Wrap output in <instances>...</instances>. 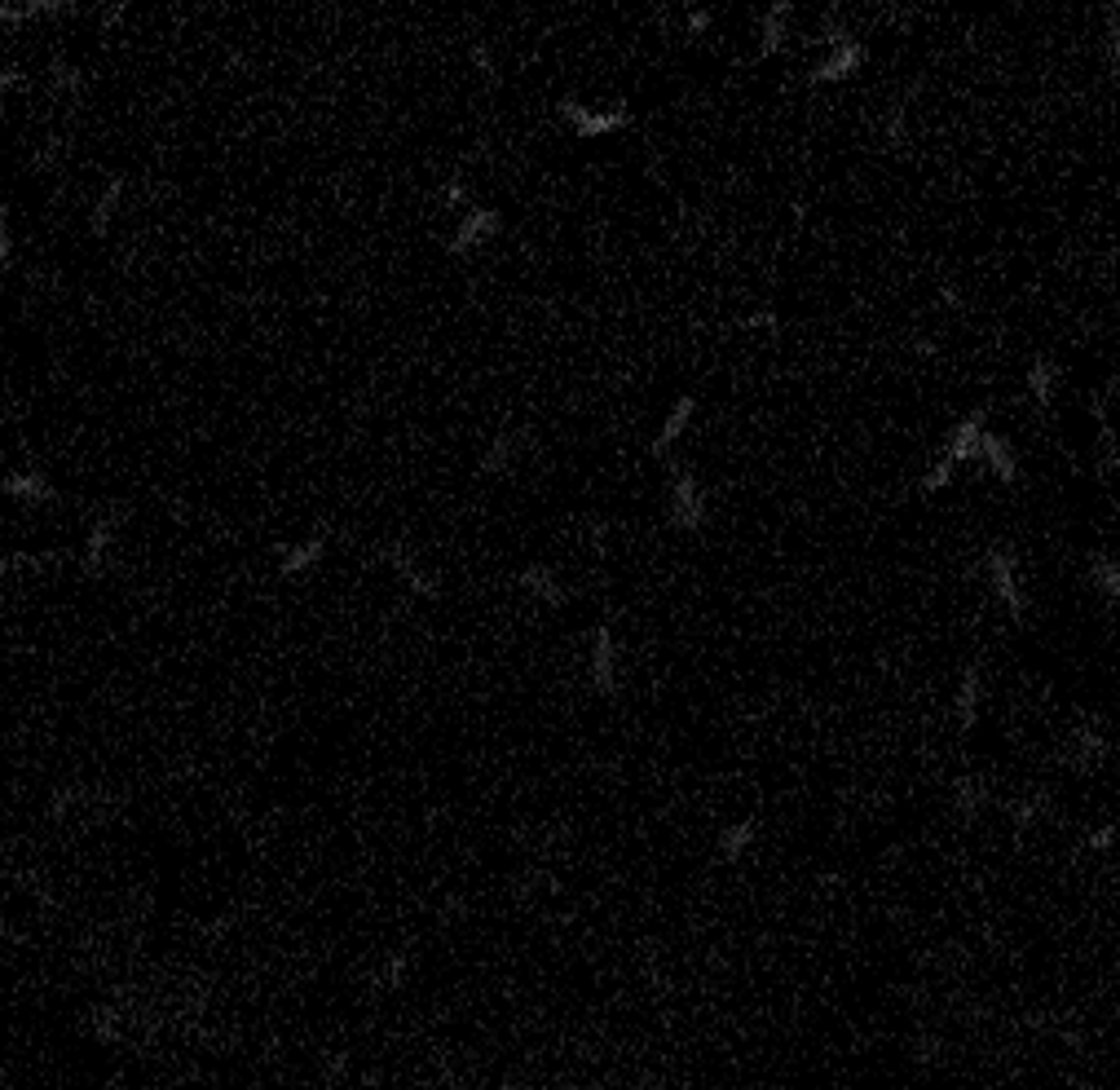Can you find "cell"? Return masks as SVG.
I'll return each instance as SVG.
<instances>
[{
  "instance_id": "6da1fadb",
  "label": "cell",
  "mask_w": 1120,
  "mask_h": 1090,
  "mask_svg": "<svg viewBox=\"0 0 1120 1090\" xmlns=\"http://www.w3.org/2000/svg\"><path fill=\"white\" fill-rule=\"evenodd\" d=\"M984 574L992 583V592H997L1001 610L1010 614L1014 623H1024V618H1028V597H1024V583H1020V556L1005 548V543H992V548L984 552Z\"/></svg>"
},
{
  "instance_id": "7a4b0ae2",
  "label": "cell",
  "mask_w": 1120,
  "mask_h": 1090,
  "mask_svg": "<svg viewBox=\"0 0 1120 1090\" xmlns=\"http://www.w3.org/2000/svg\"><path fill=\"white\" fill-rule=\"evenodd\" d=\"M556 116L574 129V137H609V133H622L631 129V111L627 107H587L578 97H560L556 103Z\"/></svg>"
},
{
  "instance_id": "3957f363",
  "label": "cell",
  "mask_w": 1120,
  "mask_h": 1090,
  "mask_svg": "<svg viewBox=\"0 0 1120 1090\" xmlns=\"http://www.w3.org/2000/svg\"><path fill=\"white\" fill-rule=\"evenodd\" d=\"M499 230H503V212L499 208H468L464 217H460V225L450 230V239H445V252H450V257H468L473 248L490 244Z\"/></svg>"
},
{
  "instance_id": "277c9868",
  "label": "cell",
  "mask_w": 1120,
  "mask_h": 1090,
  "mask_svg": "<svg viewBox=\"0 0 1120 1090\" xmlns=\"http://www.w3.org/2000/svg\"><path fill=\"white\" fill-rule=\"evenodd\" d=\"M667 513H671V522H676L680 530H702L706 526V490H702V481H697L693 473H676V481H671V503H667Z\"/></svg>"
},
{
  "instance_id": "5b68a950",
  "label": "cell",
  "mask_w": 1120,
  "mask_h": 1090,
  "mask_svg": "<svg viewBox=\"0 0 1120 1090\" xmlns=\"http://www.w3.org/2000/svg\"><path fill=\"white\" fill-rule=\"evenodd\" d=\"M860 67H864V45L856 41V36H851V41L834 45L830 54H825L817 67L808 71V80H812V84H838V80H851V75H856Z\"/></svg>"
},
{
  "instance_id": "8992f818",
  "label": "cell",
  "mask_w": 1120,
  "mask_h": 1090,
  "mask_svg": "<svg viewBox=\"0 0 1120 1090\" xmlns=\"http://www.w3.org/2000/svg\"><path fill=\"white\" fill-rule=\"evenodd\" d=\"M587 680L601 698H614L618 693V671H614V631L605 623L591 631V658H587Z\"/></svg>"
},
{
  "instance_id": "52a82bcc",
  "label": "cell",
  "mask_w": 1120,
  "mask_h": 1090,
  "mask_svg": "<svg viewBox=\"0 0 1120 1090\" xmlns=\"http://www.w3.org/2000/svg\"><path fill=\"white\" fill-rule=\"evenodd\" d=\"M984 433H988V411H966L962 420H958V428H953V437H949V447H944V455L953 464H966V460H979V441H984Z\"/></svg>"
},
{
  "instance_id": "ba28073f",
  "label": "cell",
  "mask_w": 1120,
  "mask_h": 1090,
  "mask_svg": "<svg viewBox=\"0 0 1120 1090\" xmlns=\"http://www.w3.org/2000/svg\"><path fill=\"white\" fill-rule=\"evenodd\" d=\"M693 415H697V398L693 393H684V398H676V407H671V415L661 420V428L653 433V441H648V455H657L661 460V451H671L676 441L689 433V424H693Z\"/></svg>"
},
{
  "instance_id": "9c48e42d",
  "label": "cell",
  "mask_w": 1120,
  "mask_h": 1090,
  "mask_svg": "<svg viewBox=\"0 0 1120 1090\" xmlns=\"http://www.w3.org/2000/svg\"><path fill=\"white\" fill-rule=\"evenodd\" d=\"M790 18H794V5L790 0H776L768 5V14L759 18V54H781L785 49V36H790Z\"/></svg>"
},
{
  "instance_id": "30bf717a",
  "label": "cell",
  "mask_w": 1120,
  "mask_h": 1090,
  "mask_svg": "<svg viewBox=\"0 0 1120 1090\" xmlns=\"http://www.w3.org/2000/svg\"><path fill=\"white\" fill-rule=\"evenodd\" d=\"M979 460H984L988 473L997 481H1005V486L1020 481V460H1014V447L1001 433H984V441H979Z\"/></svg>"
},
{
  "instance_id": "8fae6325",
  "label": "cell",
  "mask_w": 1120,
  "mask_h": 1090,
  "mask_svg": "<svg viewBox=\"0 0 1120 1090\" xmlns=\"http://www.w3.org/2000/svg\"><path fill=\"white\" fill-rule=\"evenodd\" d=\"M379 561H389L393 569L402 574V583L415 592V597H424V601H437V583H432L424 569H419V561L406 548H379Z\"/></svg>"
},
{
  "instance_id": "7c38bea8",
  "label": "cell",
  "mask_w": 1120,
  "mask_h": 1090,
  "mask_svg": "<svg viewBox=\"0 0 1120 1090\" xmlns=\"http://www.w3.org/2000/svg\"><path fill=\"white\" fill-rule=\"evenodd\" d=\"M520 592H530V597H539L543 605H560L565 601V588H560V578H556V569L552 565H543V561H534V565H520Z\"/></svg>"
},
{
  "instance_id": "4fadbf2b",
  "label": "cell",
  "mask_w": 1120,
  "mask_h": 1090,
  "mask_svg": "<svg viewBox=\"0 0 1120 1090\" xmlns=\"http://www.w3.org/2000/svg\"><path fill=\"white\" fill-rule=\"evenodd\" d=\"M979 702H984V667L971 663L962 671V684H958V725H962V733L975 729Z\"/></svg>"
},
{
  "instance_id": "5bb4252c",
  "label": "cell",
  "mask_w": 1120,
  "mask_h": 1090,
  "mask_svg": "<svg viewBox=\"0 0 1120 1090\" xmlns=\"http://www.w3.org/2000/svg\"><path fill=\"white\" fill-rule=\"evenodd\" d=\"M327 556V535L318 530L313 539H304V543H291V548L283 552V561H278V574L283 578H296V574H309V569L318 565Z\"/></svg>"
},
{
  "instance_id": "9a60e30c",
  "label": "cell",
  "mask_w": 1120,
  "mask_h": 1090,
  "mask_svg": "<svg viewBox=\"0 0 1120 1090\" xmlns=\"http://www.w3.org/2000/svg\"><path fill=\"white\" fill-rule=\"evenodd\" d=\"M111 543H116V517H97L93 530H88V539H84V556H80L84 574H101V569H107Z\"/></svg>"
},
{
  "instance_id": "2e32d148",
  "label": "cell",
  "mask_w": 1120,
  "mask_h": 1090,
  "mask_svg": "<svg viewBox=\"0 0 1120 1090\" xmlns=\"http://www.w3.org/2000/svg\"><path fill=\"white\" fill-rule=\"evenodd\" d=\"M5 494H9V499H18V503H54L58 499L54 481H49L45 473H9L5 477Z\"/></svg>"
},
{
  "instance_id": "e0dca14e",
  "label": "cell",
  "mask_w": 1120,
  "mask_h": 1090,
  "mask_svg": "<svg viewBox=\"0 0 1120 1090\" xmlns=\"http://www.w3.org/2000/svg\"><path fill=\"white\" fill-rule=\"evenodd\" d=\"M755 834H759L755 817H746V821H732V826H723V830H719V839H715V853H719V861H742V857L750 853V843H755Z\"/></svg>"
},
{
  "instance_id": "ac0fdd59",
  "label": "cell",
  "mask_w": 1120,
  "mask_h": 1090,
  "mask_svg": "<svg viewBox=\"0 0 1120 1090\" xmlns=\"http://www.w3.org/2000/svg\"><path fill=\"white\" fill-rule=\"evenodd\" d=\"M120 199H124V173H116L107 182V190H101L97 195V204H93V212H88V230H93L97 239L111 230V221H116V208H120Z\"/></svg>"
},
{
  "instance_id": "d6986e66",
  "label": "cell",
  "mask_w": 1120,
  "mask_h": 1090,
  "mask_svg": "<svg viewBox=\"0 0 1120 1090\" xmlns=\"http://www.w3.org/2000/svg\"><path fill=\"white\" fill-rule=\"evenodd\" d=\"M1024 380H1028V393H1033L1037 407H1050L1054 393H1059V366H1054L1050 358H1033Z\"/></svg>"
},
{
  "instance_id": "ffe728a7",
  "label": "cell",
  "mask_w": 1120,
  "mask_h": 1090,
  "mask_svg": "<svg viewBox=\"0 0 1120 1090\" xmlns=\"http://www.w3.org/2000/svg\"><path fill=\"white\" fill-rule=\"evenodd\" d=\"M58 14H75V5H71V0H27V5H0V18H5V22L58 18Z\"/></svg>"
},
{
  "instance_id": "44dd1931",
  "label": "cell",
  "mask_w": 1120,
  "mask_h": 1090,
  "mask_svg": "<svg viewBox=\"0 0 1120 1090\" xmlns=\"http://www.w3.org/2000/svg\"><path fill=\"white\" fill-rule=\"evenodd\" d=\"M1090 583L1103 592L1107 601L1120 605V561H1116V556H1094V561H1090Z\"/></svg>"
},
{
  "instance_id": "7402d4cb",
  "label": "cell",
  "mask_w": 1120,
  "mask_h": 1090,
  "mask_svg": "<svg viewBox=\"0 0 1120 1090\" xmlns=\"http://www.w3.org/2000/svg\"><path fill=\"white\" fill-rule=\"evenodd\" d=\"M953 804H958L962 817H979L988 808V791L975 777H958L953 781Z\"/></svg>"
},
{
  "instance_id": "603a6c76",
  "label": "cell",
  "mask_w": 1120,
  "mask_h": 1090,
  "mask_svg": "<svg viewBox=\"0 0 1120 1090\" xmlns=\"http://www.w3.org/2000/svg\"><path fill=\"white\" fill-rule=\"evenodd\" d=\"M516 447H520V437H516V433H499V437L490 441V451L481 455V464H477V468H481V473H503L507 460H512V455H516Z\"/></svg>"
},
{
  "instance_id": "cb8c5ba5",
  "label": "cell",
  "mask_w": 1120,
  "mask_h": 1090,
  "mask_svg": "<svg viewBox=\"0 0 1120 1090\" xmlns=\"http://www.w3.org/2000/svg\"><path fill=\"white\" fill-rule=\"evenodd\" d=\"M1005 813H1010V826L1014 830H1028L1041 813H1046V795H1024V800H1014Z\"/></svg>"
},
{
  "instance_id": "d4e9b609",
  "label": "cell",
  "mask_w": 1120,
  "mask_h": 1090,
  "mask_svg": "<svg viewBox=\"0 0 1120 1090\" xmlns=\"http://www.w3.org/2000/svg\"><path fill=\"white\" fill-rule=\"evenodd\" d=\"M49 84H54V93L80 97L84 75H80V67H71V62H54V67H49Z\"/></svg>"
},
{
  "instance_id": "484cf974",
  "label": "cell",
  "mask_w": 1120,
  "mask_h": 1090,
  "mask_svg": "<svg viewBox=\"0 0 1120 1090\" xmlns=\"http://www.w3.org/2000/svg\"><path fill=\"white\" fill-rule=\"evenodd\" d=\"M953 477H958V464H953L949 455L939 451V460H935L931 468H926V477H922V494H939V490H944Z\"/></svg>"
},
{
  "instance_id": "4316f807",
  "label": "cell",
  "mask_w": 1120,
  "mask_h": 1090,
  "mask_svg": "<svg viewBox=\"0 0 1120 1090\" xmlns=\"http://www.w3.org/2000/svg\"><path fill=\"white\" fill-rule=\"evenodd\" d=\"M1107 755V742L1099 738L1094 729H1080L1076 733V764H1094V759Z\"/></svg>"
},
{
  "instance_id": "83f0119b",
  "label": "cell",
  "mask_w": 1120,
  "mask_h": 1090,
  "mask_svg": "<svg viewBox=\"0 0 1120 1090\" xmlns=\"http://www.w3.org/2000/svg\"><path fill=\"white\" fill-rule=\"evenodd\" d=\"M1103 49H1107V67L1120 75V9H1107V36H1103Z\"/></svg>"
},
{
  "instance_id": "f1b7e54d",
  "label": "cell",
  "mask_w": 1120,
  "mask_h": 1090,
  "mask_svg": "<svg viewBox=\"0 0 1120 1090\" xmlns=\"http://www.w3.org/2000/svg\"><path fill=\"white\" fill-rule=\"evenodd\" d=\"M441 204H445V208H468V186H464V177H450V182H445Z\"/></svg>"
},
{
  "instance_id": "f546056e",
  "label": "cell",
  "mask_w": 1120,
  "mask_h": 1090,
  "mask_svg": "<svg viewBox=\"0 0 1120 1090\" xmlns=\"http://www.w3.org/2000/svg\"><path fill=\"white\" fill-rule=\"evenodd\" d=\"M93 1033L101 1037V1042H116V1011L111 1007H97V1016H93Z\"/></svg>"
},
{
  "instance_id": "4dcf8cb0",
  "label": "cell",
  "mask_w": 1120,
  "mask_h": 1090,
  "mask_svg": "<svg viewBox=\"0 0 1120 1090\" xmlns=\"http://www.w3.org/2000/svg\"><path fill=\"white\" fill-rule=\"evenodd\" d=\"M710 22H715V14H710V9H693V14L684 18V31H689L693 41H697V36H706V31H710Z\"/></svg>"
},
{
  "instance_id": "1f68e13d",
  "label": "cell",
  "mask_w": 1120,
  "mask_h": 1090,
  "mask_svg": "<svg viewBox=\"0 0 1120 1090\" xmlns=\"http://www.w3.org/2000/svg\"><path fill=\"white\" fill-rule=\"evenodd\" d=\"M1112 843H1116V826H1099V830L1086 834V847H1090V853H1107Z\"/></svg>"
},
{
  "instance_id": "d6a6232c",
  "label": "cell",
  "mask_w": 1120,
  "mask_h": 1090,
  "mask_svg": "<svg viewBox=\"0 0 1120 1090\" xmlns=\"http://www.w3.org/2000/svg\"><path fill=\"white\" fill-rule=\"evenodd\" d=\"M742 327H755V332H781V319H776L772 310H759V314H750V319H742Z\"/></svg>"
},
{
  "instance_id": "836d02e7",
  "label": "cell",
  "mask_w": 1120,
  "mask_h": 1090,
  "mask_svg": "<svg viewBox=\"0 0 1120 1090\" xmlns=\"http://www.w3.org/2000/svg\"><path fill=\"white\" fill-rule=\"evenodd\" d=\"M402 975H406V954H393L384 962V971H379V980H384V984H402Z\"/></svg>"
},
{
  "instance_id": "e575fe53",
  "label": "cell",
  "mask_w": 1120,
  "mask_h": 1090,
  "mask_svg": "<svg viewBox=\"0 0 1120 1090\" xmlns=\"http://www.w3.org/2000/svg\"><path fill=\"white\" fill-rule=\"evenodd\" d=\"M473 62H477V71H481V75H490V80H494V75H499V71H494V54H490L486 45H473Z\"/></svg>"
},
{
  "instance_id": "d590c367",
  "label": "cell",
  "mask_w": 1120,
  "mask_h": 1090,
  "mask_svg": "<svg viewBox=\"0 0 1120 1090\" xmlns=\"http://www.w3.org/2000/svg\"><path fill=\"white\" fill-rule=\"evenodd\" d=\"M0 261H5V270L14 265V234H9V225L0 230Z\"/></svg>"
},
{
  "instance_id": "8d00e7d4",
  "label": "cell",
  "mask_w": 1120,
  "mask_h": 1090,
  "mask_svg": "<svg viewBox=\"0 0 1120 1090\" xmlns=\"http://www.w3.org/2000/svg\"><path fill=\"white\" fill-rule=\"evenodd\" d=\"M939 300H944V305H953V310H958V305H962V296H958V287H949V283H944V287H939Z\"/></svg>"
}]
</instances>
